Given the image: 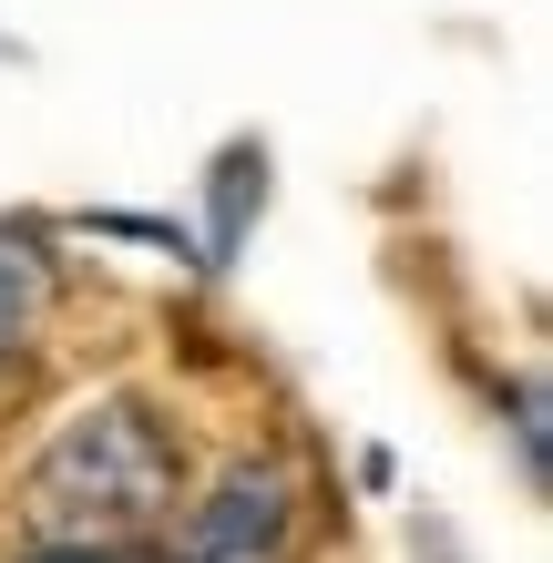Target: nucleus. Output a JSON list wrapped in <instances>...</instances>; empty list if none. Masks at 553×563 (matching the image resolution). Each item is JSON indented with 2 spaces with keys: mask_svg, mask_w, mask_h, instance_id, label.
<instances>
[{
  "mask_svg": "<svg viewBox=\"0 0 553 563\" xmlns=\"http://www.w3.org/2000/svg\"><path fill=\"white\" fill-rule=\"evenodd\" d=\"M185 503V441L144 389L73 400L21 461L31 543H154Z\"/></svg>",
  "mask_w": 553,
  "mask_h": 563,
  "instance_id": "1",
  "label": "nucleus"
},
{
  "mask_svg": "<svg viewBox=\"0 0 553 563\" xmlns=\"http://www.w3.org/2000/svg\"><path fill=\"white\" fill-rule=\"evenodd\" d=\"M154 563H298V482L236 451L206 492H185Z\"/></svg>",
  "mask_w": 553,
  "mask_h": 563,
  "instance_id": "2",
  "label": "nucleus"
},
{
  "mask_svg": "<svg viewBox=\"0 0 553 563\" xmlns=\"http://www.w3.org/2000/svg\"><path fill=\"white\" fill-rule=\"evenodd\" d=\"M42 318H52V256L0 225V369H21V358H31Z\"/></svg>",
  "mask_w": 553,
  "mask_h": 563,
  "instance_id": "3",
  "label": "nucleus"
},
{
  "mask_svg": "<svg viewBox=\"0 0 553 563\" xmlns=\"http://www.w3.org/2000/svg\"><path fill=\"white\" fill-rule=\"evenodd\" d=\"M11 563H154V543H21Z\"/></svg>",
  "mask_w": 553,
  "mask_h": 563,
  "instance_id": "4",
  "label": "nucleus"
}]
</instances>
